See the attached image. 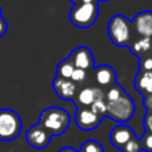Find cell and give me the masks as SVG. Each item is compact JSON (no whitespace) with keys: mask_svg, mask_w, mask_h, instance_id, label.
Returning a JSON list of instances; mask_svg holds the SVG:
<instances>
[{"mask_svg":"<svg viewBox=\"0 0 152 152\" xmlns=\"http://www.w3.org/2000/svg\"><path fill=\"white\" fill-rule=\"evenodd\" d=\"M71 123L69 112L60 107H48L42 111L39 124L50 132L51 136H61L67 132Z\"/></svg>","mask_w":152,"mask_h":152,"instance_id":"6da1fadb","label":"cell"},{"mask_svg":"<svg viewBox=\"0 0 152 152\" xmlns=\"http://www.w3.org/2000/svg\"><path fill=\"white\" fill-rule=\"evenodd\" d=\"M107 34L110 40L116 47H127L131 44L134 37V28H132L131 20L121 13H116L110 19L107 26Z\"/></svg>","mask_w":152,"mask_h":152,"instance_id":"7a4b0ae2","label":"cell"},{"mask_svg":"<svg viewBox=\"0 0 152 152\" xmlns=\"http://www.w3.org/2000/svg\"><path fill=\"white\" fill-rule=\"evenodd\" d=\"M99 18V1H77L68 13V19L76 28L92 27Z\"/></svg>","mask_w":152,"mask_h":152,"instance_id":"3957f363","label":"cell"},{"mask_svg":"<svg viewBox=\"0 0 152 152\" xmlns=\"http://www.w3.org/2000/svg\"><path fill=\"white\" fill-rule=\"evenodd\" d=\"M105 116L112 119L113 121H118L119 124H126L128 120L134 118L136 112V105L132 97L126 91L115 100L105 102Z\"/></svg>","mask_w":152,"mask_h":152,"instance_id":"277c9868","label":"cell"},{"mask_svg":"<svg viewBox=\"0 0 152 152\" xmlns=\"http://www.w3.org/2000/svg\"><path fill=\"white\" fill-rule=\"evenodd\" d=\"M23 123L18 112L10 108L0 110V142H11L20 135Z\"/></svg>","mask_w":152,"mask_h":152,"instance_id":"5b68a950","label":"cell"},{"mask_svg":"<svg viewBox=\"0 0 152 152\" xmlns=\"http://www.w3.org/2000/svg\"><path fill=\"white\" fill-rule=\"evenodd\" d=\"M103 120V116L91 110V107H77L76 108L75 121L76 126L83 131H92L97 128Z\"/></svg>","mask_w":152,"mask_h":152,"instance_id":"8992f818","label":"cell"},{"mask_svg":"<svg viewBox=\"0 0 152 152\" xmlns=\"http://www.w3.org/2000/svg\"><path fill=\"white\" fill-rule=\"evenodd\" d=\"M71 59V61L74 63L75 68H80L84 69L87 72H91L95 68V59H94V53L86 45H80L76 47L68 56Z\"/></svg>","mask_w":152,"mask_h":152,"instance_id":"52a82bcc","label":"cell"},{"mask_svg":"<svg viewBox=\"0 0 152 152\" xmlns=\"http://www.w3.org/2000/svg\"><path fill=\"white\" fill-rule=\"evenodd\" d=\"M51 139H52V136L50 135V132L45 128H43L39 123L32 126L26 134L27 143L35 150H43V148L48 147Z\"/></svg>","mask_w":152,"mask_h":152,"instance_id":"ba28073f","label":"cell"},{"mask_svg":"<svg viewBox=\"0 0 152 152\" xmlns=\"http://www.w3.org/2000/svg\"><path fill=\"white\" fill-rule=\"evenodd\" d=\"M104 97V91L96 86H84L83 88L77 89L75 99L72 102L77 107H91L97 99Z\"/></svg>","mask_w":152,"mask_h":152,"instance_id":"9c48e42d","label":"cell"},{"mask_svg":"<svg viewBox=\"0 0 152 152\" xmlns=\"http://www.w3.org/2000/svg\"><path fill=\"white\" fill-rule=\"evenodd\" d=\"M92 72H94L96 87L102 88L103 91H105V89H108L110 87L115 86V84L118 83L116 71L111 66L102 64V66H99V67H95V68L92 69Z\"/></svg>","mask_w":152,"mask_h":152,"instance_id":"30bf717a","label":"cell"},{"mask_svg":"<svg viewBox=\"0 0 152 152\" xmlns=\"http://www.w3.org/2000/svg\"><path fill=\"white\" fill-rule=\"evenodd\" d=\"M52 88L55 91V94L60 97L64 102H69L74 100L76 94H77L79 87L76 86L71 79H63L55 76V79L52 80Z\"/></svg>","mask_w":152,"mask_h":152,"instance_id":"8fae6325","label":"cell"},{"mask_svg":"<svg viewBox=\"0 0 152 152\" xmlns=\"http://www.w3.org/2000/svg\"><path fill=\"white\" fill-rule=\"evenodd\" d=\"M132 28L136 35L152 39V11H142L131 20Z\"/></svg>","mask_w":152,"mask_h":152,"instance_id":"7c38bea8","label":"cell"},{"mask_svg":"<svg viewBox=\"0 0 152 152\" xmlns=\"http://www.w3.org/2000/svg\"><path fill=\"white\" fill-rule=\"evenodd\" d=\"M135 136V131L127 124H119L110 132V142L118 150H123V147Z\"/></svg>","mask_w":152,"mask_h":152,"instance_id":"4fadbf2b","label":"cell"},{"mask_svg":"<svg viewBox=\"0 0 152 152\" xmlns=\"http://www.w3.org/2000/svg\"><path fill=\"white\" fill-rule=\"evenodd\" d=\"M128 48L132 55L137 56V58H142V56L152 52V39L142 37L139 35L134 34V37H132L131 44L128 45Z\"/></svg>","mask_w":152,"mask_h":152,"instance_id":"5bb4252c","label":"cell"},{"mask_svg":"<svg viewBox=\"0 0 152 152\" xmlns=\"http://www.w3.org/2000/svg\"><path fill=\"white\" fill-rule=\"evenodd\" d=\"M134 84L142 96L152 94V71H139Z\"/></svg>","mask_w":152,"mask_h":152,"instance_id":"9a60e30c","label":"cell"},{"mask_svg":"<svg viewBox=\"0 0 152 152\" xmlns=\"http://www.w3.org/2000/svg\"><path fill=\"white\" fill-rule=\"evenodd\" d=\"M74 71H75L74 63L71 61L69 58H66L56 67V76L58 77H63V79H71V75Z\"/></svg>","mask_w":152,"mask_h":152,"instance_id":"2e32d148","label":"cell"},{"mask_svg":"<svg viewBox=\"0 0 152 152\" xmlns=\"http://www.w3.org/2000/svg\"><path fill=\"white\" fill-rule=\"evenodd\" d=\"M79 152H104V148H103V145L97 140L88 139L83 143Z\"/></svg>","mask_w":152,"mask_h":152,"instance_id":"e0dca14e","label":"cell"},{"mask_svg":"<svg viewBox=\"0 0 152 152\" xmlns=\"http://www.w3.org/2000/svg\"><path fill=\"white\" fill-rule=\"evenodd\" d=\"M88 76H89V72L84 71V69H80V68H75V71L72 72V75H71V80L79 87L80 84L86 83Z\"/></svg>","mask_w":152,"mask_h":152,"instance_id":"ac0fdd59","label":"cell"},{"mask_svg":"<svg viewBox=\"0 0 152 152\" xmlns=\"http://www.w3.org/2000/svg\"><path fill=\"white\" fill-rule=\"evenodd\" d=\"M123 152H140L142 151V143L140 139H137L136 136H134L126 145L123 147Z\"/></svg>","mask_w":152,"mask_h":152,"instance_id":"d6986e66","label":"cell"},{"mask_svg":"<svg viewBox=\"0 0 152 152\" xmlns=\"http://www.w3.org/2000/svg\"><path fill=\"white\" fill-rule=\"evenodd\" d=\"M139 71H152V52L139 58Z\"/></svg>","mask_w":152,"mask_h":152,"instance_id":"ffe728a7","label":"cell"},{"mask_svg":"<svg viewBox=\"0 0 152 152\" xmlns=\"http://www.w3.org/2000/svg\"><path fill=\"white\" fill-rule=\"evenodd\" d=\"M105 107H107L105 100H104V97H102V99H97L96 102L91 105V110L95 111L96 113H99V115L103 116V118H105Z\"/></svg>","mask_w":152,"mask_h":152,"instance_id":"44dd1931","label":"cell"},{"mask_svg":"<svg viewBox=\"0 0 152 152\" xmlns=\"http://www.w3.org/2000/svg\"><path fill=\"white\" fill-rule=\"evenodd\" d=\"M140 143H142V150L145 152H152V134L145 132L140 139Z\"/></svg>","mask_w":152,"mask_h":152,"instance_id":"7402d4cb","label":"cell"},{"mask_svg":"<svg viewBox=\"0 0 152 152\" xmlns=\"http://www.w3.org/2000/svg\"><path fill=\"white\" fill-rule=\"evenodd\" d=\"M143 126H144L145 132L152 134V112H147L144 116V121H143Z\"/></svg>","mask_w":152,"mask_h":152,"instance_id":"603a6c76","label":"cell"},{"mask_svg":"<svg viewBox=\"0 0 152 152\" xmlns=\"http://www.w3.org/2000/svg\"><path fill=\"white\" fill-rule=\"evenodd\" d=\"M143 105L147 110V112H152V94L143 96Z\"/></svg>","mask_w":152,"mask_h":152,"instance_id":"cb8c5ba5","label":"cell"},{"mask_svg":"<svg viewBox=\"0 0 152 152\" xmlns=\"http://www.w3.org/2000/svg\"><path fill=\"white\" fill-rule=\"evenodd\" d=\"M7 29H8L7 21L4 20V18H3V16H0V37L4 36L5 32H7Z\"/></svg>","mask_w":152,"mask_h":152,"instance_id":"d4e9b609","label":"cell"},{"mask_svg":"<svg viewBox=\"0 0 152 152\" xmlns=\"http://www.w3.org/2000/svg\"><path fill=\"white\" fill-rule=\"evenodd\" d=\"M58 152H79V151H76V150H74V148H71V147H63V148H60Z\"/></svg>","mask_w":152,"mask_h":152,"instance_id":"484cf974","label":"cell"},{"mask_svg":"<svg viewBox=\"0 0 152 152\" xmlns=\"http://www.w3.org/2000/svg\"><path fill=\"white\" fill-rule=\"evenodd\" d=\"M71 1H72V3H74V4H75V3H77L79 0H71Z\"/></svg>","mask_w":152,"mask_h":152,"instance_id":"4316f807","label":"cell"},{"mask_svg":"<svg viewBox=\"0 0 152 152\" xmlns=\"http://www.w3.org/2000/svg\"><path fill=\"white\" fill-rule=\"evenodd\" d=\"M97 1L100 3V1H108V0H97Z\"/></svg>","mask_w":152,"mask_h":152,"instance_id":"83f0119b","label":"cell"}]
</instances>
